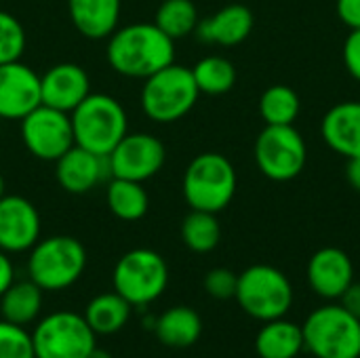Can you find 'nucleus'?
Here are the masks:
<instances>
[{
    "label": "nucleus",
    "mask_w": 360,
    "mask_h": 358,
    "mask_svg": "<svg viewBox=\"0 0 360 358\" xmlns=\"http://www.w3.org/2000/svg\"><path fill=\"white\" fill-rule=\"evenodd\" d=\"M234 165L219 152L198 154L184 173V198L194 211L219 213L236 194Z\"/></svg>",
    "instance_id": "39448f33"
},
{
    "label": "nucleus",
    "mask_w": 360,
    "mask_h": 358,
    "mask_svg": "<svg viewBox=\"0 0 360 358\" xmlns=\"http://www.w3.org/2000/svg\"><path fill=\"white\" fill-rule=\"evenodd\" d=\"M131 308L133 306L122 295H118L116 291H110V293L95 295L89 302L82 317L95 335H114L129 323Z\"/></svg>",
    "instance_id": "5701e85b"
},
{
    "label": "nucleus",
    "mask_w": 360,
    "mask_h": 358,
    "mask_svg": "<svg viewBox=\"0 0 360 358\" xmlns=\"http://www.w3.org/2000/svg\"><path fill=\"white\" fill-rule=\"evenodd\" d=\"M234 300L255 321L268 323L283 319L293 306V287L289 279L274 266L255 264L238 274Z\"/></svg>",
    "instance_id": "0eeeda50"
},
{
    "label": "nucleus",
    "mask_w": 360,
    "mask_h": 358,
    "mask_svg": "<svg viewBox=\"0 0 360 358\" xmlns=\"http://www.w3.org/2000/svg\"><path fill=\"white\" fill-rule=\"evenodd\" d=\"M344 63L352 78L360 82V30H352L344 44Z\"/></svg>",
    "instance_id": "473e14b6"
},
{
    "label": "nucleus",
    "mask_w": 360,
    "mask_h": 358,
    "mask_svg": "<svg viewBox=\"0 0 360 358\" xmlns=\"http://www.w3.org/2000/svg\"><path fill=\"white\" fill-rule=\"evenodd\" d=\"M253 30V13L245 4H228L207 19L198 21L196 34L202 42L219 46H236L249 38Z\"/></svg>",
    "instance_id": "6ab92c4d"
},
{
    "label": "nucleus",
    "mask_w": 360,
    "mask_h": 358,
    "mask_svg": "<svg viewBox=\"0 0 360 358\" xmlns=\"http://www.w3.org/2000/svg\"><path fill=\"white\" fill-rule=\"evenodd\" d=\"M255 162L272 181L295 179L308 160V148L293 124H266L255 139Z\"/></svg>",
    "instance_id": "9d476101"
},
{
    "label": "nucleus",
    "mask_w": 360,
    "mask_h": 358,
    "mask_svg": "<svg viewBox=\"0 0 360 358\" xmlns=\"http://www.w3.org/2000/svg\"><path fill=\"white\" fill-rule=\"evenodd\" d=\"M70 122L74 143L103 158L129 133L124 106L108 93H89V97L70 112Z\"/></svg>",
    "instance_id": "f03ea898"
},
{
    "label": "nucleus",
    "mask_w": 360,
    "mask_h": 358,
    "mask_svg": "<svg viewBox=\"0 0 360 358\" xmlns=\"http://www.w3.org/2000/svg\"><path fill=\"white\" fill-rule=\"evenodd\" d=\"M238 287V274H234L228 268H213L205 276V291L219 302L234 300Z\"/></svg>",
    "instance_id": "2f4dec72"
},
{
    "label": "nucleus",
    "mask_w": 360,
    "mask_h": 358,
    "mask_svg": "<svg viewBox=\"0 0 360 358\" xmlns=\"http://www.w3.org/2000/svg\"><path fill=\"white\" fill-rule=\"evenodd\" d=\"M300 95L287 84H272L262 93L259 114L266 124H293L300 116Z\"/></svg>",
    "instance_id": "c85d7f7f"
},
{
    "label": "nucleus",
    "mask_w": 360,
    "mask_h": 358,
    "mask_svg": "<svg viewBox=\"0 0 360 358\" xmlns=\"http://www.w3.org/2000/svg\"><path fill=\"white\" fill-rule=\"evenodd\" d=\"M338 17L350 30H360V0H338Z\"/></svg>",
    "instance_id": "72a5a7b5"
},
{
    "label": "nucleus",
    "mask_w": 360,
    "mask_h": 358,
    "mask_svg": "<svg viewBox=\"0 0 360 358\" xmlns=\"http://www.w3.org/2000/svg\"><path fill=\"white\" fill-rule=\"evenodd\" d=\"M105 59L116 74L146 80L158 70L175 63V40L156 23H129L116 27L108 38Z\"/></svg>",
    "instance_id": "f257e3e1"
},
{
    "label": "nucleus",
    "mask_w": 360,
    "mask_h": 358,
    "mask_svg": "<svg viewBox=\"0 0 360 358\" xmlns=\"http://www.w3.org/2000/svg\"><path fill=\"white\" fill-rule=\"evenodd\" d=\"M202 321L196 310L188 306H173L165 310L156 321V338L167 348L184 350L200 340Z\"/></svg>",
    "instance_id": "4be33fe9"
},
{
    "label": "nucleus",
    "mask_w": 360,
    "mask_h": 358,
    "mask_svg": "<svg viewBox=\"0 0 360 358\" xmlns=\"http://www.w3.org/2000/svg\"><path fill=\"white\" fill-rule=\"evenodd\" d=\"M86 358H112V354H110V352H105V350H101V348H97V346H95V348H93V350H91V352H89V357Z\"/></svg>",
    "instance_id": "4c0bfd02"
},
{
    "label": "nucleus",
    "mask_w": 360,
    "mask_h": 358,
    "mask_svg": "<svg viewBox=\"0 0 360 358\" xmlns=\"http://www.w3.org/2000/svg\"><path fill=\"white\" fill-rule=\"evenodd\" d=\"M105 200L114 217L122 222H139L150 207V196L139 181L112 177L105 188Z\"/></svg>",
    "instance_id": "393cba45"
},
{
    "label": "nucleus",
    "mask_w": 360,
    "mask_h": 358,
    "mask_svg": "<svg viewBox=\"0 0 360 358\" xmlns=\"http://www.w3.org/2000/svg\"><path fill=\"white\" fill-rule=\"evenodd\" d=\"M15 283V266L8 257V253H4L0 249V295Z\"/></svg>",
    "instance_id": "c9c22d12"
},
{
    "label": "nucleus",
    "mask_w": 360,
    "mask_h": 358,
    "mask_svg": "<svg viewBox=\"0 0 360 358\" xmlns=\"http://www.w3.org/2000/svg\"><path fill=\"white\" fill-rule=\"evenodd\" d=\"M91 93V78L86 70L78 63H57L51 65L40 76V97L42 103L70 114L80 101Z\"/></svg>",
    "instance_id": "2eb2a0df"
},
{
    "label": "nucleus",
    "mask_w": 360,
    "mask_h": 358,
    "mask_svg": "<svg viewBox=\"0 0 360 358\" xmlns=\"http://www.w3.org/2000/svg\"><path fill=\"white\" fill-rule=\"evenodd\" d=\"M97 335L82 314L59 310L38 321L32 342L36 358H86Z\"/></svg>",
    "instance_id": "1a4fd4ad"
},
{
    "label": "nucleus",
    "mask_w": 360,
    "mask_h": 358,
    "mask_svg": "<svg viewBox=\"0 0 360 358\" xmlns=\"http://www.w3.org/2000/svg\"><path fill=\"white\" fill-rule=\"evenodd\" d=\"M55 177L61 190L70 194H86L110 177V169L103 156L74 143L61 158L55 160Z\"/></svg>",
    "instance_id": "f3484780"
},
{
    "label": "nucleus",
    "mask_w": 360,
    "mask_h": 358,
    "mask_svg": "<svg viewBox=\"0 0 360 358\" xmlns=\"http://www.w3.org/2000/svg\"><path fill=\"white\" fill-rule=\"evenodd\" d=\"M321 135L333 152L346 158L360 156V101L335 103L323 116Z\"/></svg>",
    "instance_id": "a211bd4d"
},
{
    "label": "nucleus",
    "mask_w": 360,
    "mask_h": 358,
    "mask_svg": "<svg viewBox=\"0 0 360 358\" xmlns=\"http://www.w3.org/2000/svg\"><path fill=\"white\" fill-rule=\"evenodd\" d=\"M192 76L196 80V87L205 95H224L232 91L236 82V68L232 61L219 55L202 57L194 68Z\"/></svg>",
    "instance_id": "bb28decb"
},
{
    "label": "nucleus",
    "mask_w": 360,
    "mask_h": 358,
    "mask_svg": "<svg viewBox=\"0 0 360 358\" xmlns=\"http://www.w3.org/2000/svg\"><path fill=\"white\" fill-rule=\"evenodd\" d=\"M112 285L131 306L141 308L165 293L169 285V266L165 257L152 249H133L116 262Z\"/></svg>",
    "instance_id": "6e6552de"
},
{
    "label": "nucleus",
    "mask_w": 360,
    "mask_h": 358,
    "mask_svg": "<svg viewBox=\"0 0 360 358\" xmlns=\"http://www.w3.org/2000/svg\"><path fill=\"white\" fill-rule=\"evenodd\" d=\"M27 36L21 21L8 13L0 11V63L19 61L25 53Z\"/></svg>",
    "instance_id": "c756f323"
},
{
    "label": "nucleus",
    "mask_w": 360,
    "mask_h": 358,
    "mask_svg": "<svg viewBox=\"0 0 360 358\" xmlns=\"http://www.w3.org/2000/svg\"><path fill=\"white\" fill-rule=\"evenodd\" d=\"M4 196V177L0 175V198Z\"/></svg>",
    "instance_id": "58836bf2"
},
{
    "label": "nucleus",
    "mask_w": 360,
    "mask_h": 358,
    "mask_svg": "<svg viewBox=\"0 0 360 358\" xmlns=\"http://www.w3.org/2000/svg\"><path fill=\"white\" fill-rule=\"evenodd\" d=\"M120 11L122 0H68L74 27L89 40L110 38L118 27Z\"/></svg>",
    "instance_id": "aec40b11"
},
{
    "label": "nucleus",
    "mask_w": 360,
    "mask_h": 358,
    "mask_svg": "<svg viewBox=\"0 0 360 358\" xmlns=\"http://www.w3.org/2000/svg\"><path fill=\"white\" fill-rule=\"evenodd\" d=\"M40 213L23 196L4 194L0 198V249L8 255L25 253L40 241Z\"/></svg>",
    "instance_id": "ddd939ff"
},
{
    "label": "nucleus",
    "mask_w": 360,
    "mask_h": 358,
    "mask_svg": "<svg viewBox=\"0 0 360 358\" xmlns=\"http://www.w3.org/2000/svg\"><path fill=\"white\" fill-rule=\"evenodd\" d=\"M19 131L25 150L44 162H55L74 146L70 114L44 103L19 120Z\"/></svg>",
    "instance_id": "9b49d317"
},
{
    "label": "nucleus",
    "mask_w": 360,
    "mask_h": 358,
    "mask_svg": "<svg viewBox=\"0 0 360 358\" xmlns=\"http://www.w3.org/2000/svg\"><path fill=\"white\" fill-rule=\"evenodd\" d=\"M346 177L350 181V186L360 192V156L356 158H348V169H346Z\"/></svg>",
    "instance_id": "e433bc0d"
},
{
    "label": "nucleus",
    "mask_w": 360,
    "mask_h": 358,
    "mask_svg": "<svg viewBox=\"0 0 360 358\" xmlns=\"http://www.w3.org/2000/svg\"><path fill=\"white\" fill-rule=\"evenodd\" d=\"M340 304H342L352 317H356L360 321V283H352V285L346 289V293L340 298Z\"/></svg>",
    "instance_id": "f704fd0d"
},
{
    "label": "nucleus",
    "mask_w": 360,
    "mask_h": 358,
    "mask_svg": "<svg viewBox=\"0 0 360 358\" xmlns=\"http://www.w3.org/2000/svg\"><path fill=\"white\" fill-rule=\"evenodd\" d=\"M198 21V11L192 0H162L154 17V23L173 40L196 32Z\"/></svg>",
    "instance_id": "cd10ccee"
},
{
    "label": "nucleus",
    "mask_w": 360,
    "mask_h": 358,
    "mask_svg": "<svg viewBox=\"0 0 360 358\" xmlns=\"http://www.w3.org/2000/svg\"><path fill=\"white\" fill-rule=\"evenodd\" d=\"M86 268V249L74 236L40 238L27 257V276L42 291H63L72 287Z\"/></svg>",
    "instance_id": "20e7f679"
},
{
    "label": "nucleus",
    "mask_w": 360,
    "mask_h": 358,
    "mask_svg": "<svg viewBox=\"0 0 360 358\" xmlns=\"http://www.w3.org/2000/svg\"><path fill=\"white\" fill-rule=\"evenodd\" d=\"M42 310V289L27 281H15L0 295V312L2 319L15 325H30L38 319Z\"/></svg>",
    "instance_id": "b1692460"
},
{
    "label": "nucleus",
    "mask_w": 360,
    "mask_h": 358,
    "mask_svg": "<svg viewBox=\"0 0 360 358\" xmlns=\"http://www.w3.org/2000/svg\"><path fill=\"white\" fill-rule=\"evenodd\" d=\"M304 350L316 358H360V321L342 304L310 312L302 325Z\"/></svg>",
    "instance_id": "423d86ee"
},
{
    "label": "nucleus",
    "mask_w": 360,
    "mask_h": 358,
    "mask_svg": "<svg viewBox=\"0 0 360 358\" xmlns=\"http://www.w3.org/2000/svg\"><path fill=\"white\" fill-rule=\"evenodd\" d=\"M198 95L200 91L192 76V68L171 63L143 80L139 101L150 120L171 124L192 112Z\"/></svg>",
    "instance_id": "7ed1b4c3"
},
{
    "label": "nucleus",
    "mask_w": 360,
    "mask_h": 358,
    "mask_svg": "<svg viewBox=\"0 0 360 358\" xmlns=\"http://www.w3.org/2000/svg\"><path fill=\"white\" fill-rule=\"evenodd\" d=\"M181 241L194 253H209L221 241V226L215 213L190 211L181 222Z\"/></svg>",
    "instance_id": "a878e982"
},
{
    "label": "nucleus",
    "mask_w": 360,
    "mask_h": 358,
    "mask_svg": "<svg viewBox=\"0 0 360 358\" xmlns=\"http://www.w3.org/2000/svg\"><path fill=\"white\" fill-rule=\"evenodd\" d=\"M255 352L259 358H297L304 352L302 327L285 317L264 323L255 335Z\"/></svg>",
    "instance_id": "412c9836"
},
{
    "label": "nucleus",
    "mask_w": 360,
    "mask_h": 358,
    "mask_svg": "<svg viewBox=\"0 0 360 358\" xmlns=\"http://www.w3.org/2000/svg\"><path fill=\"white\" fill-rule=\"evenodd\" d=\"M105 160L110 177L143 184L158 175L167 160V150L165 143L150 133H127Z\"/></svg>",
    "instance_id": "f8f14e48"
},
{
    "label": "nucleus",
    "mask_w": 360,
    "mask_h": 358,
    "mask_svg": "<svg viewBox=\"0 0 360 358\" xmlns=\"http://www.w3.org/2000/svg\"><path fill=\"white\" fill-rule=\"evenodd\" d=\"M42 103L40 76L21 59L0 63V120H21Z\"/></svg>",
    "instance_id": "4468645a"
},
{
    "label": "nucleus",
    "mask_w": 360,
    "mask_h": 358,
    "mask_svg": "<svg viewBox=\"0 0 360 358\" xmlns=\"http://www.w3.org/2000/svg\"><path fill=\"white\" fill-rule=\"evenodd\" d=\"M0 358H36L32 333L21 325L0 321Z\"/></svg>",
    "instance_id": "7c9ffc66"
},
{
    "label": "nucleus",
    "mask_w": 360,
    "mask_h": 358,
    "mask_svg": "<svg viewBox=\"0 0 360 358\" xmlns=\"http://www.w3.org/2000/svg\"><path fill=\"white\" fill-rule=\"evenodd\" d=\"M308 285L323 300H340L354 283V266L346 251L338 247L319 249L308 262Z\"/></svg>",
    "instance_id": "dca6fc26"
}]
</instances>
